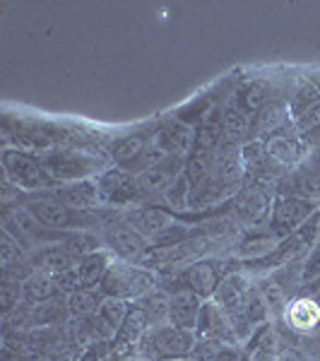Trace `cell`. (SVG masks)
I'll return each mask as SVG.
<instances>
[{"label":"cell","mask_w":320,"mask_h":361,"mask_svg":"<svg viewBox=\"0 0 320 361\" xmlns=\"http://www.w3.org/2000/svg\"><path fill=\"white\" fill-rule=\"evenodd\" d=\"M195 335L193 330L178 328L173 323H161L152 325L144 333V337L137 345V357L144 361H173V359H185L193 354L195 347Z\"/></svg>","instance_id":"obj_1"},{"label":"cell","mask_w":320,"mask_h":361,"mask_svg":"<svg viewBox=\"0 0 320 361\" xmlns=\"http://www.w3.org/2000/svg\"><path fill=\"white\" fill-rule=\"evenodd\" d=\"M106 296H116V299H142L147 292L154 289V277L149 275L144 267H140L130 260H113L109 267L106 277L101 282Z\"/></svg>","instance_id":"obj_2"},{"label":"cell","mask_w":320,"mask_h":361,"mask_svg":"<svg viewBox=\"0 0 320 361\" xmlns=\"http://www.w3.org/2000/svg\"><path fill=\"white\" fill-rule=\"evenodd\" d=\"M106 243L116 255H121V260H133L147 250V238L137 234L128 222L111 224L106 229Z\"/></svg>","instance_id":"obj_3"},{"label":"cell","mask_w":320,"mask_h":361,"mask_svg":"<svg viewBox=\"0 0 320 361\" xmlns=\"http://www.w3.org/2000/svg\"><path fill=\"white\" fill-rule=\"evenodd\" d=\"M284 323L296 333H316L320 328V301L311 296H299V299L289 301L287 311H284Z\"/></svg>","instance_id":"obj_4"},{"label":"cell","mask_w":320,"mask_h":361,"mask_svg":"<svg viewBox=\"0 0 320 361\" xmlns=\"http://www.w3.org/2000/svg\"><path fill=\"white\" fill-rule=\"evenodd\" d=\"M200 296L195 292H178L171 296V313H168V323L178 325V328L185 330H197V323H200V313H202Z\"/></svg>","instance_id":"obj_5"},{"label":"cell","mask_w":320,"mask_h":361,"mask_svg":"<svg viewBox=\"0 0 320 361\" xmlns=\"http://www.w3.org/2000/svg\"><path fill=\"white\" fill-rule=\"evenodd\" d=\"M128 224L142 234L144 238H161L168 229L173 226L171 217L161 209L154 207H144V209H135V212H128Z\"/></svg>","instance_id":"obj_6"},{"label":"cell","mask_w":320,"mask_h":361,"mask_svg":"<svg viewBox=\"0 0 320 361\" xmlns=\"http://www.w3.org/2000/svg\"><path fill=\"white\" fill-rule=\"evenodd\" d=\"M219 267L217 263H212V260H205V263H197L193 265V270H190L188 275V282H190V292H195L197 296H214V292L219 289Z\"/></svg>","instance_id":"obj_7"},{"label":"cell","mask_w":320,"mask_h":361,"mask_svg":"<svg viewBox=\"0 0 320 361\" xmlns=\"http://www.w3.org/2000/svg\"><path fill=\"white\" fill-rule=\"evenodd\" d=\"M140 311L147 316L149 325H161V323H168V313H171V296H166L161 289H152L137 299L135 304Z\"/></svg>","instance_id":"obj_8"},{"label":"cell","mask_w":320,"mask_h":361,"mask_svg":"<svg viewBox=\"0 0 320 361\" xmlns=\"http://www.w3.org/2000/svg\"><path fill=\"white\" fill-rule=\"evenodd\" d=\"M111 263L113 260L109 258L104 250H97V253L85 255L78 265V275H80V279H82V287H94L97 282H104V277H106Z\"/></svg>","instance_id":"obj_9"},{"label":"cell","mask_w":320,"mask_h":361,"mask_svg":"<svg viewBox=\"0 0 320 361\" xmlns=\"http://www.w3.org/2000/svg\"><path fill=\"white\" fill-rule=\"evenodd\" d=\"M104 296H99L94 289H78L68 296V308L73 318H90L94 316L101 306Z\"/></svg>","instance_id":"obj_10"},{"label":"cell","mask_w":320,"mask_h":361,"mask_svg":"<svg viewBox=\"0 0 320 361\" xmlns=\"http://www.w3.org/2000/svg\"><path fill=\"white\" fill-rule=\"evenodd\" d=\"M128 313H130V308H128V301L116 299V296H104V301H101V306H99L97 316L101 318V320H106V323L116 330V335H118V330L123 328Z\"/></svg>","instance_id":"obj_11"},{"label":"cell","mask_w":320,"mask_h":361,"mask_svg":"<svg viewBox=\"0 0 320 361\" xmlns=\"http://www.w3.org/2000/svg\"><path fill=\"white\" fill-rule=\"evenodd\" d=\"M308 212H311V209H308L304 202H296V200L279 202V207L275 212V229L279 231V226H284V229H294V224H299Z\"/></svg>","instance_id":"obj_12"},{"label":"cell","mask_w":320,"mask_h":361,"mask_svg":"<svg viewBox=\"0 0 320 361\" xmlns=\"http://www.w3.org/2000/svg\"><path fill=\"white\" fill-rule=\"evenodd\" d=\"M32 212L37 214L44 224H51V226H66L70 219L68 207L58 205V202H37V205H32Z\"/></svg>","instance_id":"obj_13"},{"label":"cell","mask_w":320,"mask_h":361,"mask_svg":"<svg viewBox=\"0 0 320 361\" xmlns=\"http://www.w3.org/2000/svg\"><path fill=\"white\" fill-rule=\"evenodd\" d=\"M275 361H308L306 359V354L301 352V349H296V347H284L282 352L277 354V359Z\"/></svg>","instance_id":"obj_14"},{"label":"cell","mask_w":320,"mask_h":361,"mask_svg":"<svg viewBox=\"0 0 320 361\" xmlns=\"http://www.w3.org/2000/svg\"><path fill=\"white\" fill-rule=\"evenodd\" d=\"M214 361H241V352L234 345H222L219 354L214 357Z\"/></svg>","instance_id":"obj_15"},{"label":"cell","mask_w":320,"mask_h":361,"mask_svg":"<svg viewBox=\"0 0 320 361\" xmlns=\"http://www.w3.org/2000/svg\"><path fill=\"white\" fill-rule=\"evenodd\" d=\"M27 361H54V359H51L49 354H42V352H39V354H32V357H29Z\"/></svg>","instance_id":"obj_16"}]
</instances>
